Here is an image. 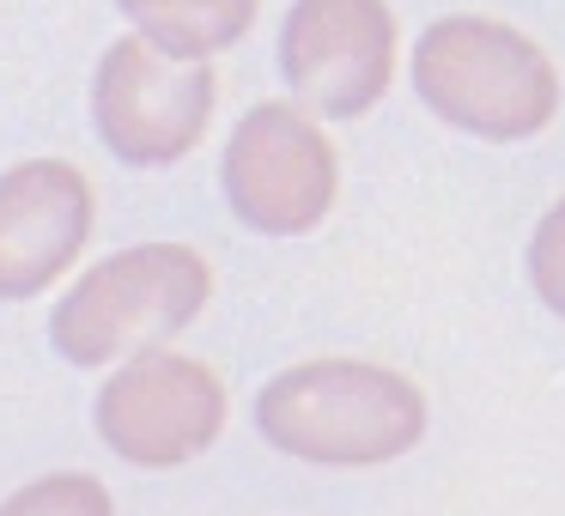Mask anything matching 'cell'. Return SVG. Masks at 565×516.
<instances>
[{
    "mask_svg": "<svg viewBox=\"0 0 565 516\" xmlns=\"http://www.w3.org/2000/svg\"><path fill=\"white\" fill-rule=\"evenodd\" d=\"M256 431L317 467H377L426 438V395L377 358H305L262 383Z\"/></svg>",
    "mask_w": 565,
    "mask_h": 516,
    "instance_id": "1",
    "label": "cell"
},
{
    "mask_svg": "<svg viewBox=\"0 0 565 516\" xmlns=\"http://www.w3.org/2000/svg\"><path fill=\"white\" fill-rule=\"evenodd\" d=\"M414 92L475 140H535L559 116V67L529 31L487 13L431 19L414 43Z\"/></svg>",
    "mask_w": 565,
    "mask_h": 516,
    "instance_id": "2",
    "label": "cell"
},
{
    "mask_svg": "<svg viewBox=\"0 0 565 516\" xmlns=\"http://www.w3.org/2000/svg\"><path fill=\"white\" fill-rule=\"evenodd\" d=\"M213 298V268L189 244H135L86 268L50 316V341L67 365L98 370L140 358L183 334Z\"/></svg>",
    "mask_w": 565,
    "mask_h": 516,
    "instance_id": "3",
    "label": "cell"
},
{
    "mask_svg": "<svg viewBox=\"0 0 565 516\" xmlns=\"http://www.w3.org/2000/svg\"><path fill=\"white\" fill-rule=\"evenodd\" d=\"M220 104V79L207 62L159 50L152 37H116L92 79V122L116 164L164 171L189 159L207 135V116Z\"/></svg>",
    "mask_w": 565,
    "mask_h": 516,
    "instance_id": "4",
    "label": "cell"
},
{
    "mask_svg": "<svg viewBox=\"0 0 565 516\" xmlns=\"http://www.w3.org/2000/svg\"><path fill=\"white\" fill-rule=\"evenodd\" d=\"M225 201L262 237H305L329 219L341 195L334 140L310 122L305 104H256L225 140Z\"/></svg>",
    "mask_w": 565,
    "mask_h": 516,
    "instance_id": "5",
    "label": "cell"
},
{
    "mask_svg": "<svg viewBox=\"0 0 565 516\" xmlns=\"http://www.w3.org/2000/svg\"><path fill=\"white\" fill-rule=\"evenodd\" d=\"M402 55L390 0H292L280 25V74L310 116L353 122L383 104Z\"/></svg>",
    "mask_w": 565,
    "mask_h": 516,
    "instance_id": "6",
    "label": "cell"
},
{
    "mask_svg": "<svg viewBox=\"0 0 565 516\" xmlns=\"http://www.w3.org/2000/svg\"><path fill=\"white\" fill-rule=\"evenodd\" d=\"M225 383L201 358L152 346L98 389V438L128 467H183L225 431Z\"/></svg>",
    "mask_w": 565,
    "mask_h": 516,
    "instance_id": "7",
    "label": "cell"
},
{
    "mask_svg": "<svg viewBox=\"0 0 565 516\" xmlns=\"http://www.w3.org/2000/svg\"><path fill=\"white\" fill-rule=\"evenodd\" d=\"M92 237V183L67 159H25L0 183V298L25 304L79 261Z\"/></svg>",
    "mask_w": 565,
    "mask_h": 516,
    "instance_id": "8",
    "label": "cell"
},
{
    "mask_svg": "<svg viewBox=\"0 0 565 516\" xmlns=\"http://www.w3.org/2000/svg\"><path fill=\"white\" fill-rule=\"evenodd\" d=\"M116 7L140 37H152L171 55H189V62H207V55L244 43L262 13V0H116Z\"/></svg>",
    "mask_w": 565,
    "mask_h": 516,
    "instance_id": "9",
    "label": "cell"
},
{
    "mask_svg": "<svg viewBox=\"0 0 565 516\" xmlns=\"http://www.w3.org/2000/svg\"><path fill=\"white\" fill-rule=\"evenodd\" d=\"M0 516H116V504L92 474H43L0 504Z\"/></svg>",
    "mask_w": 565,
    "mask_h": 516,
    "instance_id": "10",
    "label": "cell"
},
{
    "mask_svg": "<svg viewBox=\"0 0 565 516\" xmlns=\"http://www.w3.org/2000/svg\"><path fill=\"white\" fill-rule=\"evenodd\" d=\"M529 286L565 322V195L535 219V237H529Z\"/></svg>",
    "mask_w": 565,
    "mask_h": 516,
    "instance_id": "11",
    "label": "cell"
}]
</instances>
